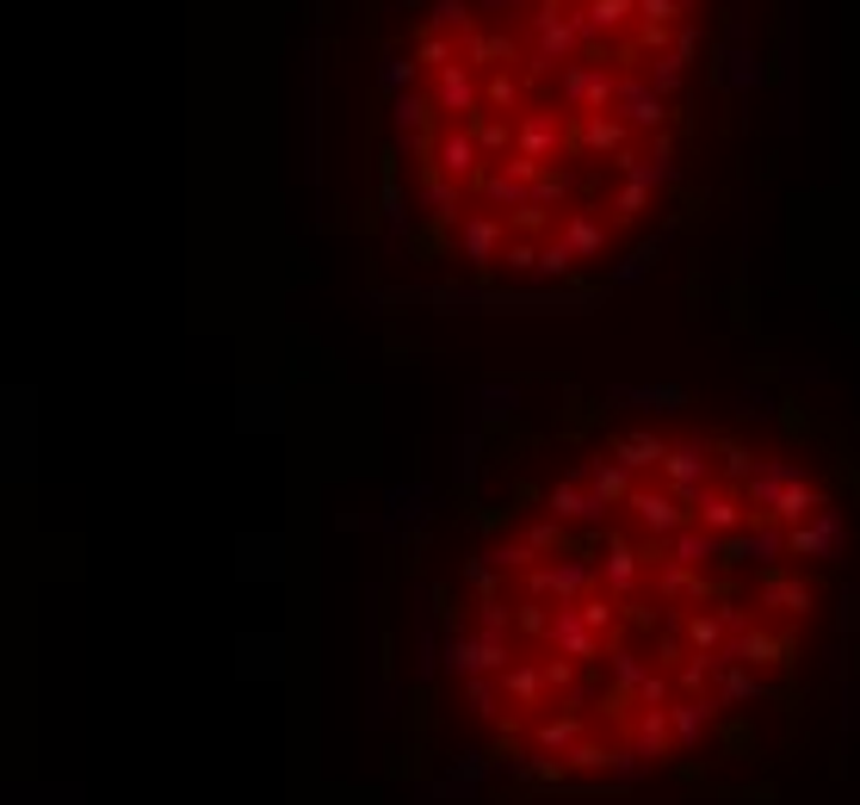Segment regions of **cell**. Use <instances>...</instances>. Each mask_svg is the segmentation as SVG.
Segmentation results:
<instances>
[{"label": "cell", "mask_w": 860, "mask_h": 805, "mask_svg": "<svg viewBox=\"0 0 860 805\" xmlns=\"http://www.w3.org/2000/svg\"><path fill=\"white\" fill-rule=\"evenodd\" d=\"M824 521L793 453L712 422L619 427L470 552V707L545 769L662 762L793 664Z\"/></svg>", "instance_id": "cell-1"}, {"label": "cell", "mask_w": 860, "mask_h": 805, "mask_svg": "<svg viewBox=\"0 0 860 805\" xmlns=\"http://www.w3.org/2000/svg\"><path fill=\"white\" fill-rule=\"evenodd\" d=\"M736 0H378L408 230L477 279H576L657 230Z\"/></svg>", "instance_id": "cell-2"}]
</instances>
